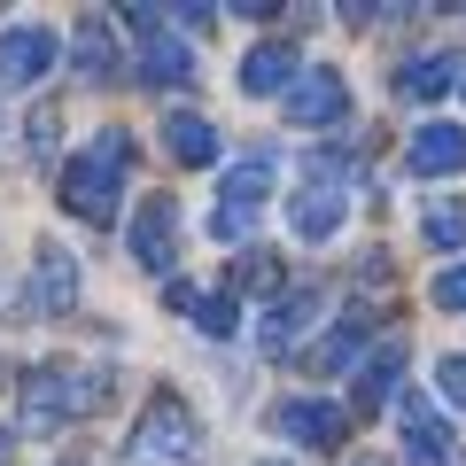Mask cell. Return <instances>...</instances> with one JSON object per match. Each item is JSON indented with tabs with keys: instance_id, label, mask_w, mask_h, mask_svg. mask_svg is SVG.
<instances>
[{
	"instance_id": "obj_19",
	"label": "cell",
	"mask_w": 466,
	"mask_h": 466,
	"mask_svg": "<svg viewBox=\"0 0 466 466\" xmlns=\"http://www.w3.org/2000/svg\"><path fill=\"white\" fill-rule=\"evenodd\" d=\"M459 55L451 47H435V55H412V63L397 70V94H412V101H435V94H451V86H459Z\"/></svg>"
},
{
	"instance_id": "obj_16",
	"label": "cell",
	"mask_w": 466,
	"mask_h": 466,
	"mask_svg": "<svg viewBox=\"0 0 466 466\" xmlns=\"http://www.w3.org/2000/svg\"><path fill=\"white\" fill-rule=\"evenodd\" d=\"M296 78H303V55L288 47V39H257V47L241 55V94H257V101H265V94L288 101V86H296Z\"/></svg>"
},
{
	"instance_id": "obj_23",
	"label": "cell",
	"mask_w": 466,
	"mask_h": 466,
	"mask_svg": "<svg viewBox=\"0 0 466 466\" xmlns=\"http://www.w3.org/2000/svg\"><path fill=\"white\" fill-rule=\"evenodd\" d=\"M233 296H241V288H249V296H257V288H265V296H272V288H280V257H272V249H249V257H241V265H233Z\"/></svg>"
},
{
	"instance_id": "obj_13",
	"label": "cell",
	"mask_w": 466,
	"mask_h": 466,
	"mask_svg": "<svg viewBox=\"0 0 466 466\" xmlns=\"http://www.w3.org/2000/svg\"><path fill=\"white\" fill-rule=\"evenodd\" d=\"M272 428H280L288 443H303V451H334L350 435V412L327 404V397H288L280 412H272Z\"/></svg>"
},
{
	"instance_id": "obj_22",
	"label": "cell",
	"mask_w": 466,
	"mask_h": 466,
	"mask_svg": "<svg viewBox=\"0 0 466 466\" xmlns=\"http://www.w3.org/2000/svg\"><path fill=\"white\" fill-rule=\"evenodd\" d=\"M420 233H428V249H466V202H435L428 218H420Z\"/></svg>"
},
{
	"instance_id": "obj_12",
	"label": "cell",
	"mask_w": 466,
	"mask_h": 466,
	"mask_svg": "<svg viewBox=\"0 0 466 466\" xmlns=\"http://www.w3.org/2000/svg\"><path fill=\"white\" fill-rule=\"evenodd\" d=\"M319 311H327V288H288V296L265 311V327H257L265 358H296V342L319 327Z\"/></svg>"
},
{
	"instance_id": "obj_1",
	"label": "cell",
	"mask_w": 466,
	"mask_h": 466,
	"mask_svg": "<svg viewBox=\"0 0 466 466\" xmlns=\"http://www.w3.org/2000/svg\"><path fill=\"white\" fill-rule=\"evenodd\" d=\"M133 156L140 140L125 125H101L78 156L63 164V210L78 226H116V202H125V179H133Z\"/></svg>"
},
{
	"instance_id": "obj_15",
	"label": "cell",
	"mask_w": 466,
	"mask_h": 466,
	"mask_svg": "<svg viewBox=\"0 0 466 466\" xmlns=\"http://www.w3.org/2000/svg\"><path fill=\"white\" fill-rule=\"evenodd\" d=\"M404 164H412L420 179H459L466 171V133L443 125V116H428V125L412 133V148H404Z\"/></svg>"
},
{
	"instance_id": "obj_8",
	"label": "cell",
	"mask_w": 466,
	"mask_h": 466,
	"mask_svg": "<svg viewBox=\"0 0 466 466\" xmlns=\"http://www.w3.org/2000/svg\"><path fill=\"white\" fill-rule=\"evenodd\" d=\"M16 303L32 319H70V311H78V257H70L63 241H39V249H32V280H24Z\"/></svg>"
},
{
	"instance_id": "obj_2",
	"label": "cell",
	"mask_w": 466,
	"mask_h": 466,
	"mask_svg": "<svg viewBox=\"0 0 466 466\" xmlns=\"http://www.w3.org/2000/svg\"><path fill=\"white\" fill-rule=\"evenodd\" d=\"M101 404H109L101 366H39L16 381V435H55L70 420H94Z\"/></svg>"
},
{
	"instance_id": "obj_30",
	"label": "cell",
	"mask_w": 466,
	"mask_h": 466,
	"mask_svg": "<svg viewBox=\"0 0 466 466\" xmlns=\"http://www.w3.org/2000/svg\"><path fill=\"white\" fill-rule=\"evenodd\" d=\"M63 466H70V459H63Z\"/></svg>"
},
{
	"instance_id": "obj_25",
	"label": "cell",
	"mask_w": 466,
	"mask_h": 466,
	"mask_svg": "<svg viewBox=\"0 0 466 466\" xmlns=\"http://www.w3.org/2000/svg\"><path fill=\"white\" fill-rule=\"evenodd\" d=\"M435 311H466V265H451V272H435Z\"/></svg>"
},
{
	"instance_id": "obj_18",
	"label": "cell",
	"mask_w": 466,
	"mask_h": 466,
	"mask_svg": "<svg viewBox=\"0 0 466 466\" xmlns=\"http://www.w3.org/2000/svg\"><path fill=\"white\" fill-rule=\"evenodd\" d=\"M397 373H404V342H397V334H389V342L373 350L366 366H358V389H350V404H358V412L373 420V412H381L389 397H397Z\"/></svg>"
},
{
	"instance_id": "obj_6",
	"label": "cell",
	"mask_w": 466,
	"mask_h": 466,
	"mask_svg": "<svg viewBox=\"0 0 466 466\" xmlns=\"http://www.w3.org/2000/svg\"><path fill=\"white\" fill-rule=\"evenodd\" d=\"M272 179H280V156L272 148H257V156H241V164L218 179V210H210V241H249V226L265 218V195H272Z\"/></svg>"
},
{
	"instance_id": "obj_3",
	"label": "cell",
	"mask_w": 466,
	"mask_h": 466,
	"mask_svg": "<svg viewBox=\"0 0 466 466\" xmlns=\"http://www.w3.org/2000/svg\"><path fill=\"white\" fill-rule=\"evenodd\" d=\"M116 466H202V420L179 389H148L140 420L116 443Z\"/></svg>"
},
{
	"instance_id": "obj_21",
	"label": "cell",
	"mask_w": 466,
	"mask_h": 466,
	"mask_svg": "<svg viewBox=\"0 0 466 466\" xmlns=\"http://www.w3.org/2000/svg\"><path fill=\"white\" fill-rule=\"evenodd\" d=\"M195 327L210 334V342H226V334L241 327V296H233V288H210V296H195Z\"/></svg>"
},
{
	"instance_id": "obj_26",
	"label": "cell",
	"mask_w": 466,
	"mask_h": 466,
	"mask_svg": "<svg viewBox=\"0 0 466 466\" xmlns=\"http://www.w3.org/2000/svg\"><path fill=\"white\" fill-rule=\"evenodd\" d=\"M435 389H443V404L466 412V358H443V366H435Z\"/></svg>"
},
{
	"instance_id": "obj_7",
	"label": "cell",
	"mask_w": 466,
	"mask_h": 466,
	"mask_svg": "<svg viewBox=\"0 0 466 466\" xmlns=\"http://www.w3.org/2000/svg\"><path fill=\"white\" fill-rule=\"evenodd\" d=\"M125 249H133L140 272L171 280V265H179V195H140L133 226H125Z\"/></svg>"
},
{
	"instance_id": "obj_29",
	"label": "cell",
	"mask_w": 466,
	"mask_h": 466,
	"mask_svg": "<svg viewBox=\"0 0 466 466\" xmlns=\"http://www.w3.org/2000/svg\"><path fill=\"white\" fill-rule=\"evenodd\" d=\"M265 466H288V459H265Z\"/></svg>"
},
{
	"instance_id": "obj_9",
	"label": "cell",
	"mask_w": 466,
	"mask_h": 466,
	"mask_svg": "<svg viewBox=\"0 0 466 466\" xmlns=\"http://www.w3.org/2000/svg\"><path fill=\"white\" fill-rule=\"evenodd\" d=\"M55 55H63V39H55L47 24H0V94L39 86L55 70Z\"/></svg>"
},
{
	"instance_id": "obj_28",
	"label": "cell",
	"mask_w": 466,
	"mask_h": 466,
	"mask_svg": "<svg viewBox=\"0 0 466 466\" xmlns=\"http://www.w3.org/2000/svg\"><path fill=\"white\" fill-rule=\"evenodd\" d=\"M358 466H389V459H358Z\"/></svg>"
},
{
	"instance_id": "obj_10",
	"label": "cell",
	"mask_w": 466,
	"mask_h": 466,
	"mask_svg": "<svg viewBox=\"0 0 466 466\" xmlns=\"http://www.w3.org/2000/svg\"><path fill=\"white\" fill-rule=\"evenodd\" d=\"M350 116V78L334 63H319V70H303L296 86H288V125L296 133H319V125H342Z\"/></svg>"
},
{
	"instance_id": "obj_20",
	"label": "cell",
	"mask_w": 466,
	"mask_h": 466,
	"mask_svg": "<svg viewBox=\"0 0 466 466\" xmlns=\"http://www.w3.org/2000/svg\"><path fill=\"white\" fill-rule=\"evenodd\" d=\"M366 334H373V311H350V319H342V327H334V334H327V342H319V350H311V373H342V366H350V358H358V350H366Z\"/></svg>"
},
{
	"instance_id": "obj_17",
	"label": "cell",
	"mask_w": 466,
	"mask_h": 466,
	"mask_svg": "<svg viewBox=\"0 0 466 466\" xmlns=\"http://www.w3.org/2000/svg\"><path fill=\"white\" fill-rule=\"evenodd\" d=\"M218 148H226V140H218V125L202 109H171L164 116V156L171 164H218Z\"/></svg>"
},
{
	"instance_id": "obj_27",
	"label": "cell",
	"mask_w": 466,
	"mask_h": 466,
	"mask_svg": "<svg viewBox=\"0 0 466 466\" xmlns=\"http://www.w3.org/2000/svg\"><path fill=\"white\" fill-rule=\"evenodd\" d=\"M8 459H16V428H0V466H8Z\"/></svg>"
},
{
	"instance_id": "obj_14",
	"label": "cell",
	"mask_w": 466,
	"mask_h": 466,
	"mask_svg": "<svg viewBox=\"0 0 466 466\" xmlns=\"http://www.w3.org/2000/svg\"><path fill=\"white\" fill-rule=\"evenodd\" d=\"M459 428L451 420H435L420 397H404V466H459Z\"/></svg>"
},
{
	"instance_id": "obj_24",
	"label": "cell",
	"mask_w": 466,
	"mask_h": 466,
	"mask_svg": "<svg viewBox=\"0 0 466 466\" xmlns=\"http://www.w3.org/2000/svg\"><path fill=\"white\" fill-rule=\"evenodd\" d=\"M55 140H63V109L39 101V109L24 116V148H32V156H55Z\"/></svg>"
},
{
	"instance_id": "obj_5",
	"label": "cell",
	"mask_w": 466,
	"mask_h": 466,
	"mask_svg": "<svg viewBox=\"0 0 466 466\" xmlns=\"http://www.w3.org/2000/svg\"><path fill=\"white\" fill-rule=\"evenodd\" d=\"M116 32L133 39V78L140 86H187V78H195V39L171 32L164 8H125Z\"/></svg>"
},
{
	"instance_id": "obj_11",
	"label": "cell",
	"mask_w": 466,
	"mask_h": 466,
	"mask_svg": "<svg viewBox=\"0 0 466 466\" xmlns=\"http://www.w3.org/2000/svg\"><path fill=\"white\" fill-rule=\"evenodd\" d=\"M70 55H78V78H86V86H116V78H133V55L116 47V16H78V32H70Z\"/></svg>"
},
{
	"instance_id": "obj_4",
	"label": "cell",
	"mask_w": 466,
	"mask_h": 466,
	"mask_svg": "<svg viewBox=\"0 0 466 466\" xmlns=\"http://www.w3.org/2000/svg\"><path fill=\"white\" fill-rule=\"evenodd\" d=\"M350 179H358V156L350 148H327L303 164V195H288V226L296 241H334L350 218Z\"/></svg>"
}]
</instances>
